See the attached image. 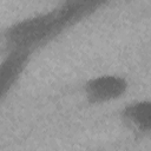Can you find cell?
I'll return each instance as SVG.
<instances>
[{
	"label": "cell",
	"instance_id": "2",
	"mask_svg": "<svg viewBox=\"0 0 151 151\" xmlns=\"http://www.w3.org/2000/svg\"><path fill=\"white\" fill-rule=\"evenodd\" d=\"M129 90V81L117 73H104L91 77L84 83L83 91L92 105H104L122 99Z\"/></svg>",
	"mask_w": 151,
	"mask_h": 151
},
{
	"label": "cell",
	"instance_id": "4",
	"mask_svg": "<svg viewBox=\"0 0 151 151\" xmlns=\"http://www.w3.org/2000/svg\"><path fill=\"white\" fill-rule=\"evenodd\" d=\"M122 120L134 133L144 137L151 131V101L137 99L126 104L120 112Z\"/></svg>",
	"mask_w": 151,
	"mask_h": 151
},
{
	"label": "cell",
	"instance_id": "3",
	"mask_svg": "<svg viewBox=\"0 0 151 151\" xmlns=\"http://www.w3.org/2000/svg\"><path fill=\"white\" fill-rule=\"evenodd\" d=\"M33 53L24 50L7 48L0 61V105L26 71Z\"/></svg>",
	"mask_w": 151,
	"mask_h": 151
},
{
	"label": "cell",
	"instance_id": "1",
	"mask_svg": "<svg viewBox=\"0 0 151 151\" xmlns=\"http://www.w3.org/2000/svg\"><path fill=\"white\" fill-rule=\"evenodd\" d=\"M109 0H66L9 25L2 37L7 48L34 53L55 38L99 11Z\"/></svg>",
	"mask_w": 151,
	"mask_h": 151
}]
</instances>
